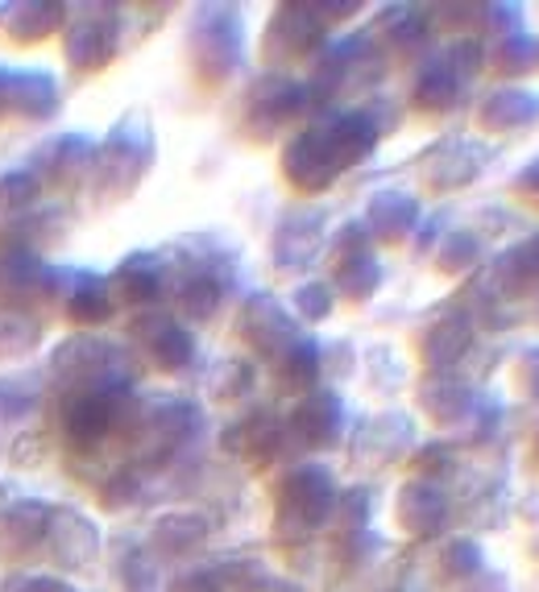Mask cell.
I'll use <instances>...</instances> for the list:
<instances>
[{
    "instance_id": "obj_9",
    "label": "cell",
    "mask_w": 539,
    "mask_h": 592,
    "mask_svg": "<svg viewBox=\"0 0 539 592\" xmlns=\"http://www.w3.org/2000/svg\"><path fill=\"white\" fill-rule=\"evenodd\" d=\"M87 162H92V142H87V137H75V133H71V137H59L55 149H50V174H55L59 183L62 179H75Z\"/></svg>"
},
{
    "instance_id": "obj_7",
    "label": "cell",
    "mask_w": 539,
    "mask_h": 592,
    "mask_svg": "<svg viewBox=\"0 0 539 592\" xmlns=\"http://www.w3.org/2000/svg\"><path fill=\"white\" fill-rule=\"evenodd\" d=\"M67 311H71V319L75 324H104L108 315H112V294H108V287H104L100 278H83L80 287L71 290V303H67Z\"/></svg>"
},
{
    "instance_id": "obj_5",
    "label": "cell",
    "mask_w": 539,
    "mask_h": 592,
    "mask_svg": "<svg viewBox=\"0 0 539 592\" xmlns=\"http://www.w3.org/2000/svg\"><path fill=\"white\" fill-rule=\"evenodd\" d=\"M112 427V402L104 394H80L71 407H67V435L80 439V444H96Z\"/></svg>"
},
{
    "instance_id": "obj_6",
    "label": "cell",
    "mask_w": 539,
    "mask_h": 592,
    "mask_svg": "<svg viewBox=\"0 0 539 592\" xmlns=\"http://www.w3.org/2000/svg\"><path fill=\"white\" fill-rule=\"evenodd\" d=\"M67 9L62 4H50V0H25L13 9V21H9V34L17 41H41L50 38L62 25Z\"/></svg>"
},
{
    "instance_id": "obj_17",
    "label": "cell",
    "mask_w": 539,
    "mask_h": 592,
    "mask_svg": "<svg viewBox=\"0 0 539 592\" xmlns=\"http://www.w3.org/2000/svg\"><path fill=\"white\" fill-rule=\"evenodd\" d=\"M179 592H212V580H207V576H191V580H179Z\"/></svg>"
},
{
    "instance_id": "obj_15",
    "label": "cell",
    "mask_w": 539,
    "mask_h": 592,
    "mask_svg": "<svg viewBox=\"0 0 539 592\" xmlns=\"http://www.w3.org/2000/svg\"><path fill=\"white\" fill-rule=\"evenodd\" d=\"M17 592H75L67 580H55V576H34V580H25Z\"/></svg>"
},
{
    "instance_id": "obj_4",
    "label": "cell",
    "mask_w": 539,
    "mask_h": 592,
    "mask_svg": "<svg viewBox=\"0 0 539 592\" xmlns=\"http://www.w3.org/2000/svg\"><path fill=\"white\" fill-rule=\"evenodd\" d=\"M50 531V506H41V502H13L9 514L0 518V539H4V547H34L41 543Z\"/></svg>"
},
{
    "instance_id": "obj_13",
    "label": "cell",
    "mask_w": 539,
    "mask_h": 592,
    "mask_svg": "<svg viewBox=\"0 0 539 592\" xmlns=\"http://www.w3.org/2000/svg\"><path fill=\"white\" fill-rule=\"evenodd\" d=\"M154 352H158V361H163L166 369H175L191 357V340H187V331H179V327H163V331L154 336Z\"/></svg>"
},
{
    "instance_id": "obj_14",
    "label": "cell",
    "mask_w": 539,
    "mask_h": 592,
    "mask_svg": "<svg viewBox=\"0 0 539 592\" xmlns=\"http://www.w3.org/2000/svg\"><path fill=\"white\" fill-rule=\"evenodd\" d=\"M212 303H216V294H212V287H207V282L187 287V306H191L195 315H207V311H212Z\"/></svg>"
},
{
    "instance_id": "obj_1",
    "label": "cell",
    "mask_w": 539,
    "mask_h": 592,
    "mask_svg": "<svg viewBox=\"0 0 539 592\" xmlns=\"http://www.w3.org/2000/svg\"><path fill=\"white\" fill-rule=\"evenodd\" d=\"M50 552L59 555L62 564H87L100 555V531L92 518H83L75 510H50Z\"/></svg>"
},
{
    "instance_id": "obj_18",
    "label": "cell",
    "mask_w": 539,
    "mask_h": 592,
    "mask_svg": "<svg viewBox=\"0 0 539 592\" xmlns=\"http://www.w3.org/2000/svg\"><path fill=\"white\" fill-rule=\"evenodd\" d=\"M9 80H13V71H4V67H0V108L9 104Z\"/></svg>"
},
{
    "instance_id": "obj_2",
    "label": "cell",
    "mask_w": 539,
    "mask_h": 592,
    "mask_svg": "<svg viewBox=\"0 0 539 592\" xmlns=\"http://www.w3.org/2000/svg\"><path fill=\"white\" fill-rule=\"evenodd\" d=\"M9 104L17 108L21 117H50L55 108H59V83L50 80L46 71H17L13 80H9Z\"/></svg>"
},
{
    "instance_id": "obj_11",
    "label": "cell",
    "mask_w": 539,
    "mask_h": 592,
    "mask_svg": "<svg viewBox=\"0 0 539 592\" xmlns=\"http://www.w3.org/2000/svg\"><path fill=\"white\" fill-rule=\"evenodd\" d=\"M38 200V179L29 170H9L0 179V212H25Z\"/></svg>"
},
{
    "instance_id": "obj_19",
    "label": "cell",
    "mask_w": 539,
    "mask_h": 592,
    "mask_svg": "<svg viewBox=\"0 0 539 592\" xmlns=\"http://www.w3.org/2000/svg\"><path fill=\"white\" fill-rule=\"evenodd\" d=\"M9 506H13V497H9V490H4V485H0V518H4V514H9Z\"/></svg>"
},
{
    "instance_id": "obj_8",
    "label": "cell",
    "mask_w": 539,
    "mask_h": 592,
    "mask_svg": "<svg viewBox=\"0 0 539 592\" xmlns=\"http://www.w3.org/2000/svg\"><path fill=\"white\" fill-rule=\"evenodd\" d=\"M46 278V269L34 253H4L0 257V290L4 294H25V290H34Z\"/></svg>"
},
{
    "instance_id": "obj_10",
    "label": "cell",
    "mask_w": 539,
    "mask_h": 592,
    "mask_svg": "<svg viewBox=\"0 0 539 592\" xmlns=\"http://www.w3.org/2000/svg\"><path fill=\"white\" fill-rule=\"evenodd\" d=\"M41 340L38 324L25 311H0V348L4 352H29Z\"/></svg>"
},
{
    "instance_id": "obj_16",
    "label": "cell",
    "mask_w": 539,
    "mask_h": 592,
    "mask_svg": "<svg viewBox=\"0 0 539 592\" xmlns=\"http://www.w3.org/2000/svg\"><path fill=\"white\" fill-rule=\"evenodd\" d=\"M299 303H303V311H308V315H324V311H328V299H324V290H320V287L303 290V299H299Z\"/></svg>"
},
{
    "instance_id": "obj_3",
    "label": "cell",
    "mask_w": 539,
    "mask_h": 592,
    "mask_svg": "<svg viewBox=\"0 0 539 592\" xmlns=\"http://www.w3.org/2000/svg\"><path fill=\"white\" fill-rule=\"evenodd\" d=\"M112 50H117V38H112V29L100 25V21H80V25L67 29V59H71V67H80V71L104 67V62L112 59Z\"/></svg>"
},
{
    "instance_id": "obj_12",
    "label": "cell",
    "mask_w": 539,
    "mask_h": 592,
    "mask_svg": "<svg viewBox=\"0 0 539 592\" xmlns=\"http://www.w3.org/2000/svg\"><path fill=\"white\" fill-rule=\"evenodd\" d=\"M38 407V394L34 386H25V382H0V419L4 423H17L21 414H29V410Z\"/></svg>"
}]
</instances>
